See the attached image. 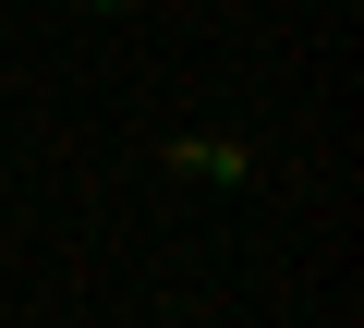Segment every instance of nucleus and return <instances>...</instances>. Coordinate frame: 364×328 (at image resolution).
Here are the masks:
<instances>
[{"label": "nucleus", "instance_id": "obj_1", "mask_svg": "<svg viewBox=\"0 0 364 328\" xmlns=\"http://www.w3.org/2000/svg\"><path fill=\"white\" fill-rule=\"evenodd\" d=\"M170 171H195V183H243L255 158H243L231 134H170Z\"/></svg>", "mask_w": 364, "mask_h": 328}, {"label": "nucleus", "instance_id": "obj_2", "mask_svg": "<svg viewBox=\"0 0 364 328\" xmlns=\"http://www.w3.org/2000/svg\"><path fill=\"white\" fill-rule=\"evenodd\" d=\"M97 13H122V0H97Z\"/></svg>", "mask_w": 364, "mask_h": 328}]
</instances>
